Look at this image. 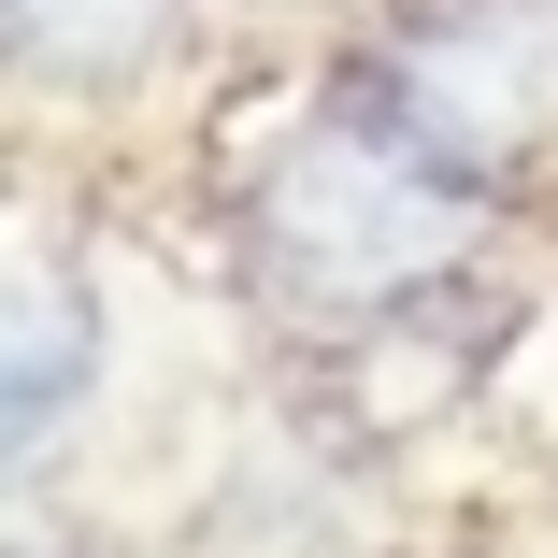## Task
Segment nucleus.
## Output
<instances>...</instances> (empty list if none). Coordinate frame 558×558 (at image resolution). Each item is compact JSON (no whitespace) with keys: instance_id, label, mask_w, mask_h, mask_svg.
<instances>
[{"instance_id":"f257e3e1","label":"nucleus","mask_w":558,"mask_h":558,"mask_svg":"<svg viewBox=\"0 0 558 558\" xmlns=\"http://www.w3.org/2000/svg\"><path fill=\"white\" fill-rule=\"evenodd\" d=\"M473 186H444L415 144H387L359 100H329L315 130L272 144V172L244 186V287L301 329H387V315H429L444 287L473 272L487 244Z\"/></svg>"},{"instance_id":"f03ea898","label":"nucleus","mask_w":558,"mask_h":558,"mask_svg":"<svg viewBox=\"0 0 558 558\" xmlns=\"http://www.w3.org/2000/svg\"><path fill=\"white\" fill-rule=\"evenodd\" d=\"M344 100L444 186L530 201L558 186V0H401L359 44Z\"/></svg>"},{"instance_id":"7ed1b4c3","label":"nucleus","mask_w":558,"mask_h":558,"mask_svg":"<svg viewBox=\"0 0 558 558\" xmlns=\"http://www.w3.org/2000/svg\"><path fill=\"white\" fill-rule=\"evenodd\" d=\"M100 387V315H86V272H15V373H0V444H15V473H44V444L86 415Z\"/></svg>"},{"instance_id":"20e7f679","label":"nucleus","mask_w":558,"mask_h":558,"mask_svg":"<svg viewBox=\"0 0 558 558\" xmlns=\"http://www.w3.org/2000/svg\"><path fill=\"white\" fill-rule=\"evenodd\" d=\"M15 15V72L29 86H130L158 44H172V0H0Z\"/></svg>"}]
</instances>
